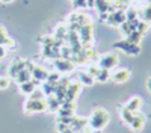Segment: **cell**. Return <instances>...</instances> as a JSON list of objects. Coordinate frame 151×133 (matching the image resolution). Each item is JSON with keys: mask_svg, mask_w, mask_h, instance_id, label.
<instances>
[{"mask_svg": "<svg viewBox=\"0 0 151 133\" xmlns=\"http://www.w3.org/2000/svg\"><path fill=\"white\" fill-rule=\"evenodd\" d=\"M67 35H68V26L59 24V26L56 27V32H55V38L62 40V38H67Z\"/></svg>", "mask_w": 151, "mask_h": 133, "instance_id": "obj_15", "label": "cell"}, {"mask_svg": "<svg viewBox=\"0 0 151 133\" xmlns=\"http://www.w3.org/2000/svg\"><path fill=\"white\" fill-rule=\"evenodd\" d=\"M133 115H134V112H130L129 109H125V107L121 109V118L125 124H130V121L133 119Z\"/></svg>", "mask_w": 151, "mask_h": 133, "instance_id": "obj_19", "label": "cell"}, {"mask_svg": "<svg viewBox=\"0 0 151 133\" xmlns=\"http://www.w3.org/2000/svg\"><path fill=\"white\" fill-rule=\"evenodd\" d=\"M137 17H139V12H137L136 8H129L127 11H125V20L127 21H133V20H137Z\"/></svg>", "mask_w": 151, "mask_h": 133, "instance_id": "obj_17", "label": "cell"}, {"mask_svg": "<svg viewBox=\"0 0 151 133\" xmlns=\"http://www.w3.org/2000/svg\"><path fill=\"white\" fill-rule=\"evenodd\" d=\"M129 77H130V71L127 68H119V70H116L115 73L110 74V79L115 83H124V82L129 80Z\"/></svg>", "mask_w": 151, "mask_h": 133, "instance_id": "obj_7", "label": "cell"}, {"mask_svg": "<svg viewBox=\"0 0 151 133\" xmlns=\"http://www.w3.org/2000/svg\"><path fill=\"white\" fill-rule=\"evenodd\" d=\"M30 79H32V74H30V73H29L26 68H24V70H21V71L18 73V74L14 77V80H15L17 83H20V85L26 83V82H29Z\"/></svg>", "mask_w": 151, "mask_h": 133, "instance_id": "obj_13", "label": "cell"}, {"mask_svg": "<svg viewBox=\"0 0 151 133\" xmlns=\"http://www.w3.org/2000/svg\"><path fill=\"white\" fill-rule=\"evenodd\" d=\"M5 55H6V48L3 45H0V58H3Z\"/></svg>", "mask_w": 151, "mask_h": 133, "instance_id": "obj_27", "label": "cell"}, {"mask_svg": "<svg viewBox=\"0 0 151 133\" xmlns=\"http://www.w3.org/2000/svg\"><path fill=\"white\" fill-rule=\"evenodd\" d=\"M125 40H127L129 42H132V44H137V45H139V42H141V40H142V33H139L137 30H133Z\"/></svg>", "mask_w": 151, "mask_h": 133, "instance_id": "obj_16", "label": "cell"}, {"mask_svg": "<svg viewBox=\"0 0 151 133\" xmlns=\"http://www.w3.org/2000/svg\"><path fill=\"white\" fill-rule=\"evenodd\" d=\"M113 47H115V48H121L122 52H125L127 55H133V56L141 53V47L137 45V44L129 42L127 40H121V41L115 42V44H113Z\"/></svg>", "mask_w": 151, "mask_h": 133, "instance_id": "obj_4", "label": "cell"}, {"mask_svg": "<svg viewBox=\"0 0 151 133\" xmlns=\"http://www.w3.org/2000/svg\"><path fill=\"white\" fill-rule=\"evenodd\" d=\"M32 77L36 79L38 82H44V80H47V77H48V71L44 70V68H41V67H35V70H33V73H32Z\"/></svg>", "mask_w": 151, "mask_h": 133, "instance_id": "obj_12", "label": "cell"}, {"mask_svg": "<svg viewBox=\"0 0 151 133\" xmlns=\"http://www.w3.org/2000/svg\"><path fill=\"white\" fill-rule=\"evenodd\" d=\"M147 88H148V91L151 92V76H150L148 80H147Z\"/></svg>", "mask_w": 151, "mask_h": 133, "instance_id": "obj_28", "label": "cell"}, {"mask_svg": "<svg viewBox=\"0 0 151 133\" xmlns=\"http://www.w3.org/2000/svg\"><path fill=\"white\" fill-rule=\"evenodd\" d=\"M141 106H142V98L141 97H133V98H130L127 103H125V109H129L130 112H137L141 109Z\"/></svg>", "mask_w": 151, "mask_h": 133, "instance_id": "obj_10", "label": "cell"}, {"mask_svg": "<svg viewBox=\"0 0 151 133\" xmlns=\"http://www.w3.org/2000/svg\"><path fill=\"white\" fill-rule=\"evenodd\" d=\"M148 27H150V24L147 23V21H142V20H139V23H137V27H136V30L139 32V33H145L147 30H148Z\"/></svg>", "mask_w": 151, "mask_h": 133, "instance_id": "obj_23", "label": "cell"}, {"mask_svg": "<svg viewBox=\"0 0 151 133\" xmlns=\"http://www.w3.org/2000/svg\"><path fill=\"white\" fill-rule=\"evenodd\" d=\"M55 67L59 71H62V73H70V71L74 70L76 64L73 62V60H70V59H56L55 60Z\"/></svg>", "mask_w": 151, "mask_h": 133, "instance_id": "obj_8", "label": "cell"}, {"mask_svg": "<svg viewBox=\"0 0 151 133\" xmlns=\"http://www.w3.org/2000/svg\"><path fill=\"white\" fill-rule=\"evenodd\" d=\"M118 55L115 53H106L103 55L101 58L98 59V67L101 68V70H112V68H115L118 65Z\"/></svg>", "mask_w": 151, "mask_h": 133, "instance_id": "obj_2", "label": "cell"}, {"mask_svg": "<svg viewBox=\"0 0 151 133\" xmlns=\"http://www.w3.org/2000/svg\"><path fill=\"white\" fill-rule=\"evenodd\" d=\"M0 2H3V3H9V2H14V0H0Z\"/></svg>", "mask_w": 151, "mask_h": 133, "instance_id": "obj_29", "label": "cell"}, {"mask_svg": "<svg viewBox=\"0 0 151 133\" xmlns=\"http://www.w3.org/2000/svg\"><path fill=\"white\" fill-rule=\"evenodd\" d=\"M109 119H110V116H109V114H107V111L106 109H103V107H97V109H94V112L91 114V116H89V126L94 129V130H103L106 126H107V123H109Z\"/></svg>", "mask_w": 151, "mask_h": 133, "instance_id": "obj_1", "label": "cell"}, {"mask_svg": "<svg viewBox=\"0 0 151 133\" xmlns=\"http://www.w3.org/2000/svg\"><path fill=\"white\" fill-rule=\"evenodd\" d=\"M9 86V79L0 76V89H6Z\"/></svg>", "mask_w": 151, "mask_h": 133, "instance_id": "obj_25", "label": "cell"}, {"mask_svg": "<svg viewBox=\"0 0 151 133\" xmlns=\"http://www.w3.org/2000/svg\"><path fill=\"white\" fill-rule=\"evenodd\" d=\"M29 98H30V100H42V98H45V95H44L42 89H35V91L29 95Z\"/></svg>", "mask_w": 151, "mask_h": 133, "instance_id": "obj_22", "label": "cell"}, {"mask_svg": "<svg viewBox=\"0 0 151 133\" xmlns=\"http://www.w3.org/2000/svg\"><path fill=\"white\" fill-rule=\"evenodd\" d=\"M109 79H110V71L100 68V73H98V76L95 77V80H98V82H107Z\"/></svg>", "mask_w": 151, "mask_h": 133, "instance_id": "obj_21", "label": "cell"}, {"mask_svg": "<svg viewBox=\"0 0 151 133\" xmlns=\"http://www.w3.org/2000/svg\"><path fill=\"white\" fill-rule=\"evenodd\" d=\"M141 20H142V21H147L148 24L151 23V3L147 5V6L142 9V12H141Z\"/></svg>", "mask_w": 151, "mask_h": 133, "instance_id": "obj_18", "label": "cell"}, {"mask_svg": "<svg viewBox=\"0 0 151 133\" xmlns=\"http://www.w3.org/2000/svg\"><path fill=\"white\" fill-rule=\"evenodd\" d=\"M79 79H80V83L82 85H88V86H91V85L94 83V77H91L88 73H80Z\"/></svg>", "mask_w": 151, "mask_h": 133, "instance_id": "obj_20", "label": "cell"}, {"mask_svg": "<svg viewBox=\"0 0 151 133\" xmlns=\"http://www.w3.org/2000/svg\"><path fill=\"white\" fill-rule=\"evenodd\" d=\"M47 109V100H30L27 98V101L24 103V112L26 114H32V112H44Z\"/></svg>", "mask_w": 151, "mask_h": 133, "instance_id": "obj_3", "label": "cell"}, {"mask_svg": "<svg viewBox=\"0 0 151 133\" xmlns=\"http://www.w3.org/2000/svg\"><path fill=\"white\" fill-rule=\"evenodd\" d=\"M98 73H100V67L98 65H91L89 68H88V74H89L91 77H97L98 76Z\"/></svg>", "mask_w": 151, "mask_h": 133, "instance_id": "obj_24", "label": "cell"}, {"mask_svg": "<svg viewBox=\"0 0 151 133\" xmlns=\"http://www.w3.org/2000/svg\"><path fill=\"white\" fill-rule=\"evenodd\" d=\"M41 85V82H38L36 79H30L29 82H26V83H23L21 86H20V89H21V92L23 94H26V95H30L35 89H36V86H40Z\"/></svg>", "mask_w": 151, "mask_h": 133, "instance_id": "obj_9", "label": "cell"}, {"mask_svg": "<svg viewBox=\"0 0 151 133\" xmlns=\"http://www.w3.org/2000/svg\"><path fill=\"white\" fill-rule=\"evenodd\" d=\"M35 67H36V65H35V64H32L30 60H26V67H24V68H26V70H27V71L30 73V74H32V73H33Z\"/></svg>", "mask_w": 151, "mask_h": 133, "instance_id": "obj_26", "label": "cell"}, {"mask_svg": "<svg viewBox=\"0 0 151 133\" xmlns=\"http://www.w3.org/2000/svg\"><path fill=\"white\" fill-rule=\"evenodd\" d=\"M24 67H26V60H15V62H12L9 67V76L14 79L21 70H24Z\"/></svg>", "mask_w": 151, "mask_h": 133, "instance_id": "obj_11", "label": "cell"}, {"mask_svg": "<svg viewBox=\"0 0 151 133\" xmlns=\"http://www.w3.org/2000/svg\"><path fill=\"white\" fill-rule=\"evenodd\" d=\"M0 45H3L5 48L6 47H14V41L9 40L6 36V32H5V29L2 26H0Z\"/></svg>", "mask_w": 151, "mask_h": 133, "instance_id": "obj_14", "label": "cell"}, {"mask_svg": "<svg viewBox=\"0 0 151 133\" xmlns=\"http://www.w3.org/2000/svg\"><path fill=\"white\" fill-rule=\"evenodd\" d=\"M82 91V83H70L68 89H67V95H65V101H76L79 92Z\"/></svg>", "mask_w": 151, "mask_h": 133, "instance_id": "obj_6", "label": "cell"}, {"mask_svg": "<svg viewBox=\"0 0 151 133\" xmlns=\"http://www.w3.org/2000/svg\"><path fill=\"white\" fill-rule=\"evenodd\" d=\"M130 129L133 132H142L144 126H145V116L141 114V112H134L133 115V119L130 121Z\"/></svg>", "mask_w": 151, "mask_h": 133, "instance_id": "obj_5", "label": "cell"}]
</instances>
